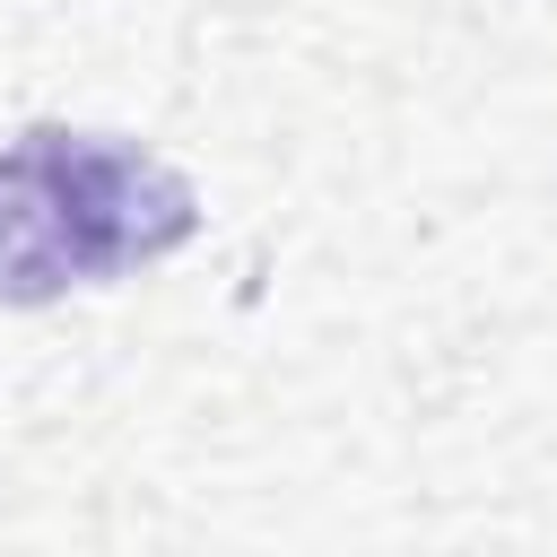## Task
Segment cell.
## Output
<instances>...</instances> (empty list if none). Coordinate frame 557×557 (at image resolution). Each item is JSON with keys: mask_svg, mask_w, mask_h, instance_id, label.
I'll return each instance as SVG.
<instances>
[{"mask_svg": "<svg viewBox=\"0 0 557 557\" xmlns=\"http://www.w3.org/2000/svg\"><path fill=\"white\" fill-rule=\"evenodd\" d=\"M200 191L139 139L26 131L0 148V296L44 305L191 244Z\"/></svg>", "mask_w": 557, "mask_h": 557, "instance_id": "1", "label": "cell"}]
</instances>
